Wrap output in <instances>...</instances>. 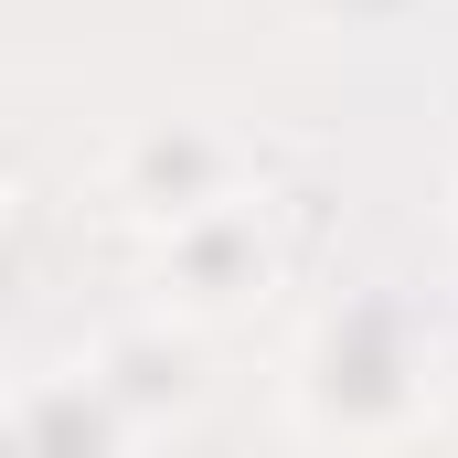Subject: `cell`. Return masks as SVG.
<instances>
[{"instance_id": "obj_1", "label": "cell", "mask_w": 458, "mask_h": 458, "mask_svg": "<svg viewBox=\"0 0 458 458\" xmlns=\"http://www.w3.org/2000/svg\"><path fill=\"white\" fill-rule=\"evenodd\" d=\"M234 139L225 128H192V117H171V128H149L128 160H117V192L149 214V225H182V214H203V203H234Z\"/></svg>"}, {"instance_id": "obj_2", "label": "cell", "mask_w": 458, "mask_h": 458, "mask_svg": "<svg viewBox=\"0 0 458 458\" xmlns=\"http://www.w3.org/2000/svg\"><path fill=\"white\" fill-rule=\"evenodd\" d=\"M160 267H182L192 299H234V288L267 277V225H256L245 203H203V214L171 225V256H160Z\"/></svg>"}, {"instance_id": "obj_3", "label": "cell", "mask_w": 458, "mask_h": 458, "mask_svg": "<svg viewBox=\"0 0 458 458\" xmlns=\"http://www.w3.org/2000/svg\"><path fill=\"white\" fill-rule=\"evenodd\" d=\"M21 427H32V458H97L107 448V384H43L21 405Z\"/></svg>"}]
</instances>
